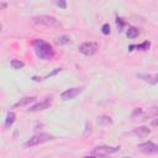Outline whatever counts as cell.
I'll return each instance as SVG.
<instances>
[{
  "instance_id": "6da1fadb",
  "label": "cell",
  "mask_w": 158,
  "mask_h": 158,
  "mask_svg": "<svg viewBox=\"0 0 158 158\" xmlns=\"http://www.w3.org/2000/svg\"><path fill=\"white\" fill-rule=\"evenodd\" d=\"M33 51L37 56V58L40 59H43V60H47V59H52L53 56H54V49L53 47L43 41V40H36L33 42Z\"/></svg>"
},
{
  "instance_id": "7a4b0ae2",
  "label": "cell",
  "mask_w": 158,
  "mask_h": 158,
  "mask_svg": "<svg viewBox=\"0 0 158 158\" xmlns=\"http://www.w3.org/2000/svg\"><path fill=\"white\" fill-rule=\"evenodd\" d=\"M54 139V137L52 135H48V133H37L35 136H32L28 141L25 142V147L28 148V147H33V146H37L40 143H44V142H48V141H52Z\"/></svg>"
},
{
  "instance_id": "3957f363",
  "label": "cell",
  "mask_w": 158,
  "mask_h": 158,
  "mask_svg": "<svg viewBox=\"0 0 158 158\" xmlns=\"http://www.w3.org/2000/svg\"><path fill=\"white\" fill-rule=\"evenodd\" d=\"M32 21L37 25H42V26H47V27H54V26H59V22L56 17L49 16V15H41V16H35L32 17Z\"/></svg>"
},
{
  "instance_id": "277c9868",
  "label": "cell",
  "mask_w": 158,
  "mask_h": 158,
  "mask_svg": "<svg viewBox=\"0 0 158 158\" xmlns=\"http://www.w3.org/2000/svg\"><path fill=\"white\" fill-rule=\"evenodd\" d=\"M120 151V146H115V147H110V146H99L95 147L93 149L91 153H89V156H96V157H105L112 153H116Z\"/></svg>"
},
{
  "instance_id": "5b68a950",
  "label": "cell",
  "mask_w": 158,
  "mask_h": 158,
  "mask_svg": "<svg viewBox=\"0 0 158 158\" xmlns=\"http://www.w3.org/2000/svg\"><path fill=\"white\" fill-rule=\"evenodd\" d=\"M96 51H98V43H95V42H84L79 46V52L88 57L95 54Z\"/></svg>"
},
{
  "instance_id": "8992f818",
  "label": "cell",
  "mask_w": 158,
  "mask_h": 158,
  "mask_svg": "<svg viewBox=\"0 0 158 158\" xmlns=\"http://www.w3.org/2000/svg\"><path fill=\"white\" fill-rule=\"evenodd\" d=\"M137 148L144 153V154H157L158 153V144L148 141V142H143V143H139L137 146Z\"/></svg>"
},
{
  "instance_id": "52a82bcc",
  "label": "cell",
  "mask_w": 158,
  "mask_h": 158,
  "mask_svg": "<svg viewBox=\"0 0 158 158\" xmlns=\"http://www.w3.org/2000/svg\"><path fill=\"white\" fill-rule=\"evenodd\" d=\"M81 88H70V89H67L65 91H63L60 94V99L62 100H72L74 99L77 95H79L81 93Z\"/></svg>"
},
{
  "instance_id": "ba28073f",
  "label": "cell",
  "mask_w": 158,
  "mask_h": 158,
  "mask_svg": "<svg viewBox=\"0 0 158 158\" xmlns=\"http://www.w3.org/2000/svg\"><path fill=\"white\" fill-rule=\"evenodd\" d=\"M51 104H52V96H47V98H46L43 101H41V102H37L36 105L31 106V107L28 109V111H32V112H35V111L44 110V109L49 107V106H51Z\"/></svg>"
},
{
  "instance_id": "9c48e42d",
  "label": "cell",
  "mask_w": 158,
  "mask_h": 158,
  "mask_svg": "<svg viewBox=\"0 0 158 158\" xmlns=\"http://www.w3.org/2000/svg\"><path fill=\"white\" fill-rule=\"evenodd\" d=\"M137 77L141 78V79H143L144 81L151 83V84H157V83H158V73H156V74H153V75L147 74V73H138Z\"/></svg>"
},
{
  "instance_id": "30bf717a",
  "label": "cell",
  "mask_w": 158,
  "mask_h": 158,
  "mask_svg": "<svg viewBox=\"0 0 158 158\" xmlns=\"http://www.w3.org/2000/svg\"><path fill=\"white\" fill-rule=\"evenodd\" d=\"M149 132H151V130H149L148 127H146V126L136 127V128L132 131V133H133V135L139 136V137H146V136H148V135H149Z\"/></svg>"
},
{
  "instance_id": "8fae6325",
  "label": "cell",
  "mask_w": 158,
  "mask_h": 158,
  "mask_svg": "<svg viewBox=\"0 0 158 158\" xmlns=\"http://www.w3.org/2000/svg\"><path fill=\"white\" fill-rule=\"evenodd\" d=\"M15 120H16V115H15L14 112H11V111L7 112L6 118H5V128H10V127L14 125Z\"/></svg>"
},
{
  "instance_id": "7c38bea8",
  "label": "cell",
  "mask_w": 158,
  "mask_h": 158,
  "mask_svg": "<svg viewBox=\"0 0 158 158\" xmlns=\"http://www.w3.org/2000/svg\"><path fill=\"white\" fill-rule=\"evenodd\" d=\"M149 46H151V43L148 41H146V42H143L141 44H131L128 47V51H133V48H137V49H141V51H147L149 48Z\"/></svg>"
},
{
  "instance_id": "4fadbf2b",
  "label": "cell",
  "mask_w": 158,
  "mask_h": 158,
  "mask_svg": "<svg viewBox=\"0 0 158 158\" xmlns=\"http://www.w3.org/2000/svg\"><path fill=\"white\" fill-rule=\"evenodd\" d=\"M36 100V98L35 96H30V98H23V99H21V100H19L15 105H14V107H21V106H25V105H27V104H30V102H32V101H35Z\"/></svg>"
},
{
  "instance_id": "5bb4252c",
  "label": "cell",
  "mask_w": 158,
  "mask_h": 158,
  "mask_svg": "<svg viewBox=\"0 0 158 158\" xmlns=\"http://www.w3.org/2000/svg\"><path fill=\"white\" fill-rule=\"evenodd\" d=\"M69 42H70V38H69V36H67V35L59 36V37L56 40V43H57V44H59V46L67 44V43H69Z\"/></svg>"
},
{
  "instance_id": "9a60e30c",
  "label": "cell",
  "mask_w": 158,
  "mask_h": 158,
  "mask_svg": "<svg viewBox=\"0 0 158 158\" xmlns=\"http://www.w3.org/2000/svg\"><path fill=\"white\" fill-rule=\"evenodd\" d=\"M138 33H139V31L136 27H128V30H127V37L128 38H135L138 36Z\"/></svg>"
},
{
  "instance_id": "2e32d148",
  "label": "cell",
  "mask_w": 158,
  "mask_h": 158,
  "mask_svg": "<svg viewBox=\"0 0 158 158\" xmlns=\"http://www.w3.org/2000/svg\"><path fill=\"white\" fill-rule=\"evenodd\" d=\"M10 64H11V67H12L14 69H21V68L25 67V63L21 62V60H19V59H12V60L10 62Z\"/></svg>"
},
{
  "instance_id": "e0dca14e",
  "label": "cell",
  "mask_w": 158,
  "mask_h": 158,
  "mask_svg": "<svg viewBox=\"0 0 158 158\" xmlns=\"http://www.w3.org/2000/svg\"><path fill=\"white\" fill-rule=\"evenodd\" d=\"M98 122L101 125H109V123H112V120L107 116H100V117H98Z\"/></svg>"
},
{
  "instance_id": "ac0fdd59",
  "label": "cell",
  "mask_w": 158,
  "mask_h": 158,
  "mask_svg": "<svg viewBox=\"0 0 158 158\" xmlns=\"http://www.w3.org/2000/svg\"><path fill=\"white\" fill-rule=\"evenodd\" d=\"M116 25H117L118 31L121 32V31H122V28H123V26L126 25V21H125L122 17H116Z\"/></svg>"
},
{
  "instance_id": "d6986e66",
  "label": "cell",
  "mask_w": 158,
  "mask_h": 158,
  "mask_svg": "<svg viewBox=\"0 0 158 158\" xmlns=\"http://www.w3.org/2000/svg\"><path fill=\"white\" fill-rule=\"evenodd\" d=\"M54 2L59 9H67V0H56Z\"/></svg>"
},
{
  "instance_id": "ffe728a7",
  "label": "cell",
  "mask_w": 158,
  "mask_h": 158,
  "mask_svg": "<svg viewBox=\"0 0 158 158\" xmlns=\"http://www.w3.org/2000/svg\"><path fill=\"white\" fill-rule=\"evenodd\" d=\"M101 32L104 35H109L110 33V25L109 23H104L102 27H101Z\"/></svg>"
},
{
  "instance_id": "44dd1931",
  "label": "cell",
  "mask_w": 158,
  "mask_h": 158,
  "mask_svg": "<svg viewBox=\"0 0 158 158\" xmlns=\"http://www.w3.org/2000/svg\"><path fill=\"white\" fill-rule=\"evenodd\" d=\"M60 70H62L60 68H56V69H54V70H53L52 73H49V74H47V75H46V77H44L43 79H47V78H51V77H53V75H56L57 73H59Z\"/></svg>"
},
{
  "instance_id": "7402d4cb",
  "label": "cell",
  "mask_w": 158,
  "mask_h": 158,
  "mask_svg": "<svg viewBox=\"0 0 158 158\" xmlns=\"http://www.w3.org/2000/svg\"><path fill=\"white\" fill-rule=\"evenodd\" d=\"M141 112H142V110H141V109L138 107V109H136V110H135V111L132 112V116H136L137 114H141Z\"/></svg>"
},
{
  "instance_id": "603a6c76",
  "label": "cell",
  "mask_w": 158,
  "mask_h": 158,
  "mask_svg": "<svg viewBox=\"0 0 158 158\" xmlns=\"http://www.w3.org/2000/svg\"><path fill=\"white\" fill-rule=\"evenodd\" d=\"M153 125H158V120H156V121H153Z\"/></svg>"
}]
</instances>
